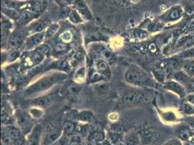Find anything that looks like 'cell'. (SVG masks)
<instances>
[{"instance_id": "5b68a950", "label": "cell", "mask_w": 194, "mask_h": 145, "mask_svg": "<svg viewBox=\"0 0 194 145\" xmlns=\"http://www.w3.org/2000/svg\"><path fill=\"white\" fill-rule=\"evenodd\" d=\"M15 117L18 128L21 129L23 134H28L34 127L33 123V118L28 112L23 110H18L15 113Z\"/></svg>"}, {"instance_id": "6da1fadb", "label": "cell", "mask_w": 194, "mask_h": 145, "mask_svg": "<svg viewBox=\"0 0 194 145\" xmlns=\"http://www.w3.org/2000/svg\"><path fill=\"white\" fill-rule=\"evenodd\" d=\"M67 78V74L62 71H55L44 75L36 79L32 84L25 89L24 94L28 96H35L46 92L52 89L54 86L64 82Z\"/></svg>"}, {"instance_id": "f1b7e54d", "label": "cell", "mask_w": 194, "mask_h": 145, "mask_svg": "<svg viewBox=\"0 0 194 145\" xmlns=\"http://www.w3.org/2000/svg\"><path fill=\"white\" fill-rule=\"evenodd\" d=\"M70 21L74 24H79L83 22V20L81 19L80 15L76 11H73L70 14Z\"/></svg>"}, {"instance_id": "e575fe53", "label": "cell", "mask_w": 194, "mask_h": 145, "mask_svg": "<svg viewBox=\"0 0 194 145\" xmlns=\"http://www.w3.org/2000/svg\"><path fill=\"white\" fill-rule=\"evenodd\" d=\"M185 98H186V101L194 105V93H189L188 94H187Z\"/></svg>"}, {"instance_id": "7a4b0ae2", "label": "cell", "mask_w": 194, "mask_h": 145, "mask_svg": "<svg viewBox=\"0 0 194 145\" xmlns=\"http://www.w3.org/2000/svg\"><path fill=\"white\" fill-rule=\"evenodd\" d=\"M127 84L138 88L154 89L156 86L154 79L145 70L135 64H131L125 73Z\"/></svg>"}, {"instance_id": "4316f807", "label": "cell", "mask_w": 194, "mask_h": 145, "mask_svg": "<svg viewBox=\"0 0 194 145\" xmlns=\"http://www.w3.org/2000/svg\"><path fill=\"white\" fill-rule=\"evenodd\" d=\"M81 86L78 83L74 82L73 84H70V86L68 87V91L70 94L76 95L78 94V93L81 91Z\"/></svg>"}, {"instance_id": "7c38bea8", "label": "cell", "mask_w": 194, "mask_h": 145, "mask_svg": "<svg viewBox=\"0 0 194 145\" xmlns=\"http://www.w3.org/2000/svg\"><path fill=\"white\" fill-rule=\"evenodd\" d=\"M140 141L143 144L150 145L155 143L159 139V133L153 128H147L140 131Z\"/></svg>"}, {"instance_id": "4fadbf2b", "label": "cell", "mask_w": 194, "mask_h": 145, "mask_svg": "<svg viewBox=\"0 0 194 145\" xmlns=\"http://www.w3.org/2000/svg\"><path fill=\"white\" fill-rule=\"evenodd\" d=\"M95 69L104 76L107 80H109L112 76V71L109 65L106 60L99 59L95 63Z\"/></svg>"}, {"instance_id": "83f0119b", "label": "cell", "mask_w": 194, "mask_h": 145, "mask_svg": "<svg viewBox=\"0 0 194 145\" xmlns=\"http://www.w3.org/2000/svg\"><path fill=\"white\" fill-rule=\"evenodd\" d=\"M191 136V132L190 129L187 127H183L179 131V137L182 140H187Z\"/></svg>"}, {"instance_id": "52a82bcc", "label": "cell", "mask_w": 194, "mask_h": 145, "mask_svg": "<svg viewBox=\"0 0 194 145\" xmlns=\"http://www.w3.org/2000/svg\"><path fill=\"white\" fill-rule=\"evenodd\" d=\"M62 133V129L55 125H51L47 128L42 139L43 145H50L59 139Z\"/></svg>"}, {"instance_id": "277c9868", "label": "cell", "mask_w": 194, "mask_h": 145, "mask_svg": "<svg viewBox=\"0 0 194 145\" xmlns=\"http://www.w3.org/2000/svg\"><path fill=\"white\" fill-rule=\"evenodd\" d=\"M146 89L129 90L122 96V102L124 105H133L140 103L146 102L151 99L152 93Z\"/></svg>"}, {"instance_id": "9c48e42d", "label": "cell", "mask_w": 194, "mask_h": 145, "mask_svg": "<svg viewBox=\"0 0 194 145\" xmlns=\"http://www.w3.org/2000/svg\"><path fill=\"white\" fill-rule=\"evenodd\" d=\"M43 126L41 124L35 125L28 134L26 145H40L42 143Z\"/></svg>"}, {"instance_id": "ac0fdd59", "label": "cell", "mask_w": 194, "mask_h": 145, "mask_svg": "<svg viewBox=\"0 0 194 145\" xmlns=\"http://www.w3.org/2000/svg\"><path fill=\"white\" fill-rule=\"evenodd\" d=\"M70 49V46L69 44L65 42H58L54 45V50L57 54H66Z\"/></svg>"}, {"instance_id": "cb8c5ba5", "label": "cell", "mask_w": 194, "mask_h": 145, "mask_svg": "<svg viewBox=\"0 0 194 145\" xmlns=\"http://www.w3.org/2000/svg\"><path fill=\"white\" fill-rule=\"evenodd\" d=\"M76 5L78 6V10L81 11L82 15L85 18H86L87 19H90L91 18V15L90 14L89 11H88V9H87L84 3L82 2V1H76Z\"/></svg>"}, {"instance_id": "1f68e13d", "label": "cell", "mask_w": 194, "mask_h": 145, "mask_svg": "<svg viewBox=\"0 0 194 145\" xmlns=\"http://www.w3.org/2000/svg\"><path fill=\"white\" fill-rule=\"evenodd\" d=\"M63 130L67 134H70L74 131L75 126L73 123L71 122H66L64 125Z\"/></svg>"}, {"instance_id": "30bf717a", "label": "cell", "mask_w": 194, "mask_h": 145, "mask_svg": "<svg viewBox=\"0 0 194 145\" xmlns=\"http://www.w3.org/2000/svg\"><path fill=\"white\" fill-rule=\"evenodd\" d=\"M164 86H165V89L178 95L180 98L186 97L187 93H188L186 88L185 86H183V84L178 82V81L173 79L169 80V81L165 82Z\"/></svg>"}, {"instance_id": "3957f363", "label": "cell", "mask_w": 194, "mask_h": 145, "mask_svg": "<svg viewBox=\"0 0 194 145\" xmlns=\"http://www.w3.org/2000/svg\"><path fill=\"white\" fill-rule=\"evenodd\" d=\"M48 50L49 48L48 46L41 45L36 49L29 51L28 54L24 57L22 60V68L26 70L37 66L41 62H43Z\"/></svg>"}, {"instance_id": "7402d4cb", "label": "cell", "mask_w": 194, "mask_h": 145, "mask_svg": "<svg viewBox=\"0 0 194 145\" xmlns=\"http://www.w3.org/2000/svg\"><path fill=\"white\" fill-rule=\"evenodd\" d=\"M59 29L60 26L58 24H56V23L48 26L47 29H46V32H45V37H46V39H50V38L53 37L57 33Z\"/></svg>"}, {"instance_id": "484cf974", "label": "cell", "mask_w": 194, "mask_h": 145, "mask_svg": "<svg viewBox=\"0 0 194 145\" xmlns=\"http://www.w3.org/2000/svg\"><path fill=\"white\" fill-rule=\"evenodd\" d=\"M178 57L182 59H194V46L179 54Z\"/></svg>"}, {"instance_id": "5bb4252c", "label": "cell", "mask_w": 194, "mask_h": 145, "mask_svg": "<svg viewBox=\"0 0 194 145\" xmlns=\"http://www.w3.org/2000/svg\"><path fill=\"white\" fill-rule=\"evenodd\" d=\"M183 14V10L182 7H175L173 8L168 13L162 16V21H165V22H173V21H176L180 18H181Z\"/></svg>"}, {"instance_id": "8992f818", "label": "cell", "mask_w": 194, "mask_h": 145, "mask_svg": "<svg viewBox=\"0 0 194 145\" xmlns=\"http://www.w3.org/2000/svg\"><path fill=\"white\" fill-rule=\"evenodd\" d=\"M28 32L22 30H18L12 32L9 36L8 46L12 49H18L20 46L25 44V41L28 38Z\"/></svg>"}, {"instance_id": "8fae6325", "label": "cell", "mask_w": 194, "mask_h": 145, "mask_svg": "<svg viewBox=\"0 0 194 145\" xmlns=\"http://www.w3.org/2000/svg\"><path fill=\"white\" fill-rule=\"evenodd\" d=\"M56 94L54 93H49V94L44 95H38L36 97L32 99L31 104L33 107H38L40 108H46V107L50 105V104L53 102Z\"/></svg>"}, {"instance_id": "d6a6232c", "label": "cell", "mask_w": 194, "mask_h": 145, "mask_svg": "<svg viewBox=\"0 0 194 145\" xmlns=\"http://www.w3.org/2000/svg\"><path fill=\"white\" fill-rule=\"evenodd\" d=\"M185 88L188 93H194V77L190 78L188 84L185 85Z\"/></svg>"}, {"instance_id": "4dcf8cb0", "label": "cell", "mask_w": 194, "mask_h": 145, "mask_svg": "<svg viewBox=\"0 0 194 145\" xmlns=\"http://www.w3.org/2000/svg\"><path fill=\"white\" fill-rule=\"evenodd\" d=\"M162 118L165 121H175L176 120V115L173 112L167 111L164 112L162 113Z\"/></svg>"}, {"instance_id": "f546056e", "label": "cell", "mask_w": 194, "mask_h": 145, "mask_svg": "<svg viewBox=\"0 0 194 145\" xmlns=\"http://www.w3.org/2000/svg\"><path fill=\"white\" fill-rule=\"evenodd\" d=\"M60 37L62 41V42L69 44L70 41H71L73 39V33L70 32V31H65V32L62 33Z\"/></svg>"}, {"instance_id": "ffe728a7", "label": "cell", "mask_w": 194, "mask_h": 145, "mask_svg": "<svg viewBox=\"0 0 194 145\" xmlns=\"http://www.w3.org/2000/svg\"><path fill=\"white\" fill-rule=\"evenodd\" d=\"M180 110L183 114L187 115V116L194 115V105L191 103L188 102V101H185L180 107Z\"/></svg>"}, {"instance_id": "9a60e30c", "label": "cell", "mask_w": 194, "mask_h": 145, "mask_svg": "<svg viewBox=\"0 0 194 145\" xmlns=\"http://www.w3.org/2000/svg\"><path fill=\"white\" fill-rule=\"evenodd\" d=\"M190 78L191 77L189 76L183 70H180V71H177L174 73L173 79L180 83L183 86H185V85L188 84Z\"/></svg>"}, {"instance_id": "ba28073f", "label": "cell", "mask_w": 194, "mask_h": 145, "mask_svg": "<svg viewBox=\"0 0 194 145\" xmlns=\"http://www.w3.org/2000/svg\"><path fill=\"white\" fill-rule=\"evenodd\" d=\"M46 39L45 32H38L32 34L30 36H28L24 44V48L26 50L31 51L36 49L38 46H41L43 40Z\"/></svg>"}, {"instance_id": "d6986e66", "label": "cell", "mask_w": 194, "mask_h": 145, "mask_svg": "<svg viewBox=\"0 0 194 145\" xmlns=\"http://www.w3.org/2000/svg\"><path fill=\"white\" fill-rule=\"evenodd\" d=\"M88 78L90 80V82L92 83V84H96V83L107 81L104 76H103L101 73H98L96 69L94 71H91V73L89 74V78Z\"/></svg>"}, {"instance_id": "836d02e7", "label": "cell", "mask_w": 194, "mask_h": 145, "mask_svg": "<svg viewBox=\"0 0 194 145\" xmlns=\"http://www.w3.org/2000/svg\"><path fill=\"white\" fill-rule=\"evenodd\" d=\"M162 145H183L181 141L178 139H171L165 141Z\"/></svg>"}, {"instance_id": "44dd1931", "label": "cell", "mask_w": 194, "mask_h": 145, "mask_svg": "<svg viewBox=\"0 0 194 145\" xmlns=\"http://www.w3.org/2000/svg\"><path fill=\"white\" fill-rule=\"evenodd\" d=\"M183 70L190 77H194V59L187 61L183 66Z\"/></svg>"}, {"instance_id": "603a6c76", "label": "cell", "mask_w": 194, "mask_h": 145, "mask_svg": "<svg viewBox=\"0 0 194 145\" xmlns=\"http://www.w3.org/2000/svg\"><path fill=\"white\" fill-rule=\"evenodd\" d=\"M29 114L33 118L38 119V118H41L43 115V109L42 108L38 107H33L29 110Z\"/></svg>"}, {"instance_id": "e0dca14e", "label": "cell", "mask_w": 194, "mask_h": 145, "mask_svg": "<svg viewBox=\"0 0 194 145\" xmlns=\"http://www.w3.org/2000/svg\"><path fill=\"white\" fill-rule=\"evenodd\" d=\"M77 117H78V119L79 121L86 123H91L92 121H94L95 119L93 113L88 110H83L80 112V113H78Z\"/></svg>"}, {"instance_id": "2e32d148", "label": "cell", "mask_w": 194, "mask_h": 145, "mask_svg": "<svg viewBox=\"0 0 194 145\" xmlns=\"http://www.w3.org/2000/svg\"><path fill=\"white\" fill-rule=\"evenodd\" d=\"M87 69L84 66H81L78 68L74 74L75 82L81 84L86 79Z\"/></svg>"}, {"instance_id": "d4e9b609", "label": "cell", "mask_w": 194, "mask_h": 145, "mask_svg": "<svg viewBox=\"0 0 194 145\" xmlns=\"http://www.w3.org/2000/svg\"><path fill=\"white\" fill-rule=\"evenodd\" d=\"M126 145H139L141 141H140V135L138 134H133L130 136L125 141Z\"/></svg>"}]
</instances>
